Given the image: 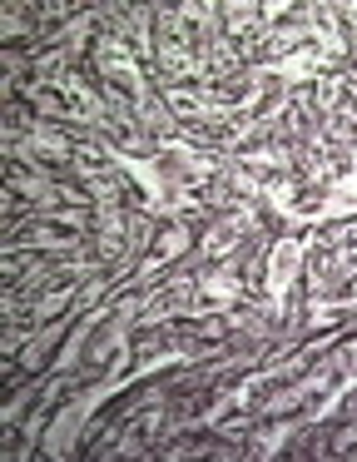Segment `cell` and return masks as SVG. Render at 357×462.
<instances>
[{
  "label": "cell",
  "mask_w": 357,
  "mask_h": 462,
  "mask_svg": "<svg viewBox=\"0 0 357 462\" xmlns=\"http://www.w3.org/2000/svg\"><path fill=\"white\" fill-rule=\"evenodd\" d=\"M303 254H307V244H298V239H278L273 259H268V299L283 303L288 283L298 279V263H303Z\"/></svg>",
  "instance_id": "6da1fadb"
}]
</instances>
